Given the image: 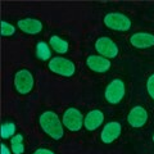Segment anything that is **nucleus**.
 I'll list each match as a JSON object with an SVG mask.
<instances>
[{"mask_svg": "<svg viewBox=\"0 0 154 154\" xmlns=\"http://www.w3.org/2000/svg\"><path fill=\"white\" fill-rule=\"evenodd\" d=\"M38 122H40V126L44 130V132L51 136L54 140H60L63 137L64 135L63 125H62L57 113L51 112V110H46V112H44L40 116Z\"/></svg>", "mask_w": 154, "mask_h": 154, "instance_id": "f257e3e1", "label": "nucleus"}, {"mask_svg": "<svg viewBox=\"0 0 154 154\" xmlns=\"http://www.w3.org/2000/svg\"><path fill=\"white\" fill-rule=\"evenodd\" d=\"M48 67H49V69L51 72H54L57 75H60V76H64V77L73 76L76 72V66L73 62L67 59V58H63V57L51 58L49 60Z\"/></svg>", "mask_w": 154, "mask_h": 154, "instance_id": "f03ea898", "label": "nucleus"}, {"mask_svg": "<svg viewBox=\"0 0 154 154\" xmlns=\"http://www.w3.org/2000/svg\"><path fill=\"white\" fill-rule=\"evenodd\" d=\"M85 121V117H82V113L77 108H68L63 114L62 122L72 132H77L82 128V123Z\"/></svg>", "mask_w": 154, "mask_h": 154, "instance_id": "7ed1b4c3", "label": "nucleus"}, {"mask_svg": "<svg viewBox=\"0 0 154 154\" xmlns=\"http://www.w3.org/2000/svg\"><path fill=\"white\" fill-rule=\"evenodd\" d=\"M104 23L107 27L116 31H127L131 27L130 18L127 16H125L123 13H118V12L108 13L104 17Z\"/></svg>", "mask_w": 154, "mask_h": 154, "instance_id": "20e7f679", "label": "nucleus"}, {"mask_svg": "<svg viewBox=\"0 0 154 154\" xmlns=\"http://www.w3.org/2000/svg\"><path fill=\"white\" fill-rule=\"evenodd\" d=\"M104 96L107 99V102L110 104H117L123 99L125 96V84L122 80L116 79L110 81L108 84L107 89H105Z\"/></svg>", "mask_w": 154, "mask_h": 154, "instance_id": "39448f33", "label": "nucleus"}, {"mask_svg": "<svg viewBox=\"0 0 154 154\" xmlns=\"http://www.w3.org/2000/svg\"><path fill=\"white\" fill-rule=\"evenodd\" d=\"M14 86L19 94H28L33 88V76L28 69L18 71L14 76Z\"/></svg>", "mask_w": 154, "mask_h": 154, "instance_id": "423d86ee", "label": "nucleus"}, {"mask_svg": "<svg viewBox=\"0 0 154 154\" xmlns=\"http://www.w3.org/2000/svg\"><path fill=\"white\" fill-rule=\"evenodd\" d=\"M95 49L104 58H116L118 55V46L109 37H99L95 42Z\"/></svg>", "mask_w": 154, "mask_h": 154, "instance_id": "0eeeda50", "label": "nucleus"}, {"mask_svg": "<svg viewBox=\"0 0 154 154\" xmlns=\"http://www.w3.org/2000/svg\"><path fill=\"white\" fill-rule=\"evenodd\" d=\"M127 121L135 128L143 127L148 121V112L145 110V108L136 105V107H134L130 110V113L127 116Z\"/></svg>", "mask_w": 154, "mask_h": 154, "instance_id": "6e6552de", "label": "nucleus"}, {"mask_svg": "<svg viewBox=\"0 0 154 154\" xmlns=\"http://www.w3.org/2000/svg\"><path fill=\"white\" fill-rule=\"evenodd\" d=\"M122 131V127L118 122H109L103 127V131L100 134V137H102V141L105 144H110L113 143L116 139L119 137Z\"/></svg>", "mask_w": 154, "mask_h": 154, "instance_id": "1a4fd4ad", "label": "nucleus"}, {"mask_svg": "<svg viewBox=\"0 0 154 154\" xmlns=\"http://www.w3.org/2000/svg\"><path fill=\"white\" fill-rule=\"evenodd\" d=\"M86 63L90 69H93L95 72H99V73H103V72H107L110 68V62L108 58L100 57V55H90L86 59Z\"/></svg>", "mask_w": 154, "mask_h": 154, "instance_id": "9d476101", "label": "nucleus"}, {"mask_svg": "<svg viewBox=\"0 0 154 154\" xmlns=\"http://www.w3.org/2000/svg\"><path fill=\"white\" fill-rule=\"evenodd\" d=\"M104 121V114L103 112H100L99 109H94L85 116V121H84V126L89 130V131H94V130L99 128L100 125Z\"/></svg>", "mask_w": 154, "mask_h": 154, "instance_id": "9b49d317", "label": "nucleus"}, {"mask_svg": "<svg viewBox=\"0 0 154 154\" xmlns=\"http://www.w3.org/2000/svg\"><path fill=\"white\" fill-rule=\"evenodd\" d=\"M130 42L139 49L143 48H150L154 45V35L148 32H137L130 37Z\"/></svg>", "mask_w": 154, "mask_h": 154, "instance_id": "f8f14e48", "label": "nucleus"}, {"mask_svg": "<svg viewBox=\"0 0 154 154\" xmlns=\"http://www.w3.org/2000/svg\"><path fill=\"white\" fill-rule=\"evenodd\" d=\"M18 27H19V30L26 32V33L36 35V33L41 32L42 23L38 21V19H35V18H25V19L18 21Z\"/></svg>", "mask_w": 154, "mask_h": 154, "instance_id": "ddd939ff", "label": "nucleus"}, {"mask_svg": "<svg viewBox=\"0 0 154 154\" xmlns=\"http://www.w3.org/2000/svg\"><path fill=\"white\" fill-rule=\"evenodd\" d=\"M49 44H50V46L53 48V50H55L57 53H67L68 51V42H67L66 40H63L62 37H59V36H57V35H54V36H51L50 37V41H49Z\"/></svg>", "mask_w": 154, "mask_h": 154, "instance_id": "4468645a", "label": "nucleus"}, {"mask_svg": "<svg viewBox=\"0 0 154 154\" xmlns=\"http://www.w3.org/2000/svg\"><path fill=\"white\" fill-rule=\"evenodd\" d=\"M11 145H12V152L14 154H22L25 152V145H23V136L21 134L16 135L11 139Z\"/></svg>", "mask_w": 154, "mask_h": 154, "instance_id": "2eb2a0df", "label": "nucleus"}, {"mask_svg": "<svg viewBox=\"0 0 154 154\" xmlns=\"http://www.w3.org/2000/svg\"><path fill=\"white\" fill-rule=\"evenodd\" d=\"M36 54L41 60H48L50 58V48L46 42L38 41L36 44Z\"/></svg>", "mask_w": 154, "mask_h": 154, "instance_id": "dca6fc26", "label": "nucleus"}, {"mask_svg": "<svg viewBox=\"0 0 154 154\" xmlns=\"http://www.w3.org/2000/svg\"><path fill=\"white\" fill-rule=\"evenodd\" d=\"M16 132V125L13 122H5L2 125V136L3 139H9L13 136V134Z\"/></svg>", "mask_w": 154, "mask_h": 154, "instance_id": "f3484780", "label": "nucleus"}, {"mask_svg": "<svg viewBox=\"0 0 154 154\" xmlns=\"http://www.w3.org/2000/svg\"><path fill=\"white\" fill-rule=\"evenodd\" d=\"M14 32H16V28H14V26L12 25V23H8L7 21L2 22V35L4 37L11 36V35H13Z\"/></svg>", "mask_w": 154, "mask_h": 154, "instance_id": "a211bd4d", "label": "nucleus"}, {"mask_svg": "<svg viewBox=\"0 0 154 154\" xmlns=\"http://www.w3.org/2000/svg\"><path fill=\"white\" fill-rule=\"evenodd\" d=\"M146 89H148V93H149V95H150V98L154 100V73L148 79Z\"/></svg>", "mask_w": 154, "mask_h": 154, "instance_id": "6ab92c4d", "label": "nucleus"}, {"mask_svg": "<svg viewBox=\"0 0 154 154\" xmlns=\"http://www.w3.org/2000/svg\"><path fill=\"white\" fill-rule=\"evenodd\" d=\"M32 154H55V153L53 150H50V149H46V148H38Z\"/></svg>", "mask_w": 154, "mask_h": 154, "instance_id": "aec40b11", "label": "nucleus"}, {"mask_svg": "<svg viewBox=\"0 0 154 154\" xmlns=\"http://www.w3.org/2000/svg\"><path fill=\"white\" fill-rule=\"evenodd\" d=\"M2 154H11V150L8 149L5 144H2Z\"/></svg>", "mask_w": 154, "mask_h": 154, "instance_id": "412c9836", "label": "nucleus"}, {"mask_svg": "<svg viewBox=\"0 0 154 154\" xmlns=\"http://www.w3.org/2000/svg\"><path fill=\"white\" fill-rule=\"evenodd\" d=\"M153 141H154V135H153Z\"/></svg>", "mask_w": 154, "mask_h": 154, "instance_id": "4be33fe9", "label": "nucleus"}]
</instances>
